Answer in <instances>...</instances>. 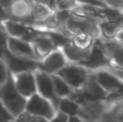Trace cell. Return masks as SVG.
Instances as JSON below:
<instances>
[{
	"label": "cell",
	"instance_id": "6da1fadb",
	"mask_svg": "<svg viewBox=\"0 0 123 122\" xmlns=\"http://www.w3.org/2000/svg\"><path fill=\"white\" fill-rule=\"evenodd\" d=\"M0 101L13 118L18 117L25 113L27 99L17 90L14 78L9 71L6 82L0 88Z\"/></svg>",
	"mask_w": 123,
	"mask_h": 122
},
{
	"label": "cell",
	"instance_id": "7a4b0ae2",
	"mask_svg": "<svg viewBox=\"0 0 123 122\" xmlns=\"http://www.w3.org/2000/svg\"><path fill=\"white\" fill-rule=\"evenodd\" d=\"M79 65H81L91 72L106 70L111 66L110 60L105 53L103 41L100 38H97L93 41L87 58Z\"/></svg>",
	"mask_w": 123,
	"mask_h": 122
},
{
	"label": "cell",
	"instance_id": "3957f363",
	"mask_svg": "<svg viewBox=\"0 0 123 122\" xmlns=\"http://www.w3.org/2000/svg\"><path fill=\"white\" fill-rule=\"evenodd\" d=\"M91 73V71L81 65L68 63L56 75L63 79L72 90L75 91L81 90L85 86Z\"/></svg>",
	"mask_w": 123,
	"mask_h": 122
},
{
	"label": "cell",
	"instance_id": "277c9868",
	"mask_svg": "<svg viewBox=\"0 0 123 122\" xmlns=\"http://www.w3.org/2000/svg\"><path fill=\"white\" fill-rule=\"evenodd\" d=\"M25 112L49 121L55 116L57 110L49 100L36 93L27 100Z\"/></svg>",
	"mask_w": 123,
	"mask_h": 122
},
{
	"label": "cell",
	"instance_id": "5b68a950",
	"mask_svg": "<svg viewBox=\"0 0 123 122\" xmlns=\"http://www.w3.org/2000/svg\"><path fill=\"white\" fill-rule=\"evenodd\" d=\"M34 76H35L36 89H37L38 94L49 100L57 110L60 99L55 94L51 75L39 70L36 72Z\"/></svg>",
	"mask_w": 123,
	"mask_h": 122
},
{
	"label": "cell",
	"instance_id": "8992f818",
	"mask_svg": "<svg viewBox=\"0 0 123 122\" xmlns=\"http://www.w3.org/2000/svg\"><path fill=\"white\" fill-rule=\"evenodd\" d=\"M111 105L106 101H92L86 102L80 105L77 116L86 122H98Z\"/></svg>",
	"mask_w": 123,
	"mask_h": 122
},
{
	"label": "cell",
	"instance_id": "52a82bcc",
	"mask_svg": "<svg viewBox=\"0 0 123 122\" xmlns=\"http://www.w3.org/2000/svg\"><path fill=\"white\" fill-rule=\"evenodd\" d=\"M4 62L8 67V71L13 75H18L21 73L33 72L39 68V61L27 58L18 57L13 55L11 53L5 57Z\"/></svg>",
	"mask_w": 123,
	"mask_h": 122
},
{
	"label": "cell",
	"instance_id": "ba28073f",
	"mask_svg": "<svg viewBox=\"0 0 123 122\" xmlns=\"http://www.w3.org/2000/svg\"><path fill=\"white\" fill-rule=\"evenodd\" d=\"M68 63L61 49H55L46 55L44 60L39 62V70L50 75H56Z\"/></svg>",
	"mask_w": 123,
	"mask_h": 122
},
{
	"label": "cell",
	"instance_id": "9c48e42d",
	"mask_svg": "<svg viewBox=\"0 0 123 122\" xmlns=\"http://www.w3.org/2000/svg\"><path fill=\"white\" fill-rule=\"evenodd\" d=\"M5 30L10 34V37L21 39L28 43L32 42L38 35L40 34L39 32L31 27L12 20L5 21Z\"/></svg>",
	"mask_w": 123,
	"mask_h": 122
},
{
	"label": "cell",
	"instance_id": "30bf717a",
	"mask_svg": "<svg viewBox=\"0 0 123 122\" xmlns=\"http://www.w3.org/2000/svg\"><path fill=\"white\" fill-rule=\"evenodd\" d=\"M14 85L18 93L25 99L30 98L37 93L35 76L32 72L16 75L14 79Z\"/></svg>",
	"mask_w": 123,
	"mask_h": 122
},
{
	"label": "cell",
	"instance_id": "8fae6325",
	"mask_svg": "<svg viewBox=\"0 0 123 122\" xmlns=\"http://www.w3.org/2000/svg\"><path fill=\"white\" fill-rule=\"evenodd\" d=\"M8 49L13 55L18 57L27 58V59L38 60L39 59L35 54L34 48L29 43L15 38L8 37Z\"/></svg>",
	"mask_w": 123,
	"mask_h": 122
},
{
	"label": "cell",
	"instance_id": "7c38bea8",
	"mask_svg": "<svg viewBox=\"0 0 123 122\" xmlns=\"http://www.w3.org/2000/svg\"><path fill=\"white\" fill-rule=\"evenodd\" d=\"M102 41L111 66L123 69V44L117 39H102Z\"/></svg>",
	"mask_w": 123,
	"mask_h": 122
},
{
	"label": "cell",
	"instance_id": "4fadbf2b",
	"mask_svg": "<svg viewBox=\"0 0 123 122\" xmlns=\"http://www.w3.org/2000/svg\"><path fill=\"white\" fill-rule=\"evenodd\" d=\"M91 47H80V46L76 45L75 44H74L73 41H71L70 44L62 48L61 50L69 63L80 64L83 61L86 60V59L87 58L90 50H91Z\"/></svg>",
	"mask_w": 123,
	"mask_h": 122
},
{
	"label": "cell",
	"instance_id": "5bb4252c",
	"mask_svg": "<svg viewBox=\"0 0 123 122\" xmlns=\"http://www.w3.org/2000/svg\"><path fill=\"white\" fill-rule=\"evenodd\" d=\"M32 44L34 53L39 59L44 58L52 51L57 49L52 40L45 34H40L39 35H38L32 41Z\"/></svg>",
	"mask_w": 123,
	"mask_h": 122
},
{
	"label": "cell",
	"instance_id": "9a60e30c",
	"mask_svg": "<svg viewBox=\"0 0 123 122\" xmlns=\"http://www.w3.org/2000/svg\"><path fill=\"white\" fill-rule=\"evenodd\" d=\"M123 29V27L117 22L107 19H101L98 23L100 38L105 40L116 39L117 34Z\"/></svg>",
	"mask_w": 123,
	"mask_h": 122
},
{
	"label": "cell",
	"instance_id": "2e32d148",
	"mask_svg": "<svg viewBox=\"0 0 123 122\" xmlns=\"http://www.w3.org/2000/svg\"><path fill=\"white\" fill-rule=\"evenodd\" d=\"M80 105L72 99L71 98H63L60 99L57 107V111L62 113L68 117L76 116L79 113Z\"/></svg>",
	"mask_w": 123,
	"mask_h": 122
},
{
	"label": "cell",
	"instance_id": "e0dca14e",
	"mask_svg": "<svg viewBox=\"0 0 123 122\" xmlns=\"http://www.w3.org/2000/svg\"><path fill=\"white\" fill-rule=\"evenodd\" d=\"M51 78L52 80H53L55 94L59 99L68 98L71 95L74 90L63 79H61L57 75H52Z\"/></svg>",
	"mask_w": 123,
	"mask_h": 122
},
{
	"label": "cell",
	"instance_id": "ac0fdd59",
	"mask_svg": "<svg viewBox=\"0 0 123 122\" xmlns=\"http://www.w3.org/2000/svg\"><path fill=\"white\" fill-rule=\"evenodd\" d=\"M8 33L5 28L0 25V59L3 61H4L5 57L10 53L8 49Z\"/></svg>",
	"mask_w": 123,
	"mask_h": 122
},
{
	"label": "cell",
	"instance_id": "d6986e66",
	"mask_svg": "<svg viewBox=\"0 0 123 122\" xmlns=\"http://www.w3.org/2000/svg\"><path fill=\"white\" fill-rule=\"evenodd\" d=\"M13 122H49L47 120L43 119L41 117H38V116H34L28 114V113H23L21 116L17 117L16 119L13 121Z\"/></svg>",
	"mask_w": 123,
	"mask_h": 122
},
{
	"label": "cell",
	"instance_id": "ffe728a7",
	"mask_svg": "<svg viewBox=\"0 0 123 122\" xmlns=\"http://www.w3.org/2000/svg\"><path fill=\"white\" fill-rule=\"evenodd\" d=\"M14 118L0 101V122H13Z\"/></svg>",
	"mask_w": 123,
	"mask_h": 122
},
{
	"label": "cell",
	"instance_id": "44dd1931",
	"mask_svg": "<svg viewBox=\"0 0 123 122\" xmlns=\"http://www.w3.org/2000/svg\"><path fill=\"white\" fill-rule=\"evenodd\" d=\"M8 70L7 69V65L4 61L0 59V88L4 85L8 79Z\"/></svg>",
	"mask_w": 123,
	"mask_h": 122
},
{
	"label": "cell",
	"instance_id": "7402d4cb",
	"mask_svg": "<svg viewBox=\"0 0 123 122\" xmlns=\"http://www.w3.org/2000/svg\"><path fill=\"white\" fill-rule=\"evenodd\" d=\"M49 122H69V117L62 113L57 111L55 116Z\"/></svg>",
	"mask_w": 123,
	"mask_h": 122
},
{
	"label": "cell",
	"instance_id": "603a6c76",
	"mask_svg": "<svg viewBox=\"0 0 123 122\" xmlns=\"http://www.w3.org/2000/svg\"><path fill=\"white\" fill-rule=\"evenodd\" d=\"M8 20H9L8 13L3 8V7L0 4V21H8Z\"/></svg>",
	"mask_w": 123,
	"mask_h": 122
},
{
	"label": "cell",
	"instance_id": "cb8c5ba5",
	"mask_svg": "<svg viewBox=\"0 0 123 122\" xmlns=\"http://www.w3.org/2000/svg\"><path fill=\"white\" fill-rule=\"evenodd\" d=\"M69 122H86V121L76 116H73V117H69Z\"/></svg>",
	"mask_w": 123,
	"mask_h": 122
},
{
	"label": "cell",
	"instance_id": "d4e9b609",
	"mask_svg": "<svg viewBox=\"0 0 123 122\" xmlns=\"http://www.w3.org/2000/svg\"><path fill=\"white\" fill-rule=\"evenodd\" d=\"M116 39H117V40L118 41V42H120L121 44H123V29L118 33V34H117V38H116Z\"/></svg>",
	"mask_w": 123,
	"mask_h": 122
},
{
	"label": "cell",
	"instance_id": "484cf974",
	"mask_svg": "<svg viewBox=\"0 0 123 122\" xmlns=\"http://www.w3.org/2000/svg\"><path fill=\"white\" fill-rule=\"evenodd\" d=\"M119 122H123V108L119 114Z\"/></svg>",
	"mask_w": 123,
	"mask_h": 122
}]
</instances>
